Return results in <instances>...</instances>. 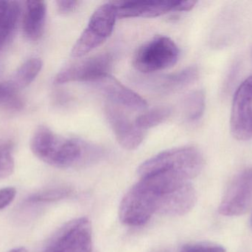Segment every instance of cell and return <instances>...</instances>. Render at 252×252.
I'll list each match as a JSON object with an SVG mask.
<instances>
[{"instance_id": "cell-1", "label": "cell", "mask_w": 252, "mask_h": 252, "mask_svg": "<svg viewBox=\"0 0 252 252\" xmlns=\"http://www.w3.org/2000/svg\"><path fill=\"white\" fill-rule=\"evenodd\" d=\"M32 153L49 165L70 168L91 163L100 156L99 149L80 139H66L39 126L31 141Z\"/></svg>"}, {"instance_id": "cell-2", "label": "cell", "mask_w": 252, "mask_h": 252, "mask_svg": "<svg viewBox=\"0 0 252 252\" xmlns=\"http://www.w3.org/2000/svg\"><path fill=\"white\" fill-rule=\"evenodd\" d=\"M204 159L201 152L193 146L174 148L160 152L139 166V177L158 172H168L186 180L197 177L202 171Z\"/></svg>"}, {"instance_id": "cell-3", "label": "cell", "mask_w": 252, "mask_h": 252, "mask_svg": "<svg viewBox=\"0 0 252 252\" xmlns=\"http://www.w3.org/2000/svg\"><path fill=\"white\" fill-rule=\"evenodd\" d=\"M118 19L115 1L105 3L93 13L88 25L72 47L71 55L81 58L96 47L101 45L109 38Z\"/></svg>"}, {"instance_id": "cell-4", "label": "cell", "mask_w": 252, "mask_h": 252, "mask_svg": "<svg viewBox=\"0 0 252 252\" xmlns=\"http://www.w3.org/2000/svg\"><path fill=\"white\" fill-rule=\"evenodd\" d=\"M179 56V48L171 38L157 36L137 49L133 65L142 73H152L173 66Z\"/></svg>"}, {"instance_id": "cell-5", "label": "cell", "mask_w": 252, "mask_h": 252, "mask_svg": "<svg viewBox=\"0 0 252 252\" xmlns=\"http://www.w3.org/2000/svg\"><path fill=\"white\" fill-rule=\"evenodd\" d=\"M156 211L157 195L139 181L123 198L120 219L127 226H142L156 214Z\"/></svg>"}, {"instance_id": "cell-6", "label": "cell", "mask_w": 252, "mask_h": 252, "mask_svg": "<svg viewBox=\"0 0 252 252\" xmlns=\"http://www.w3.org/2000/svg\"><path fill=\"white\" fill-rule=\"evenodd\" d=\"M92 246L90 220L81 217L62 227L43 252H91Z\"/></svg>"}, {"instance_id": "cell-7", "label": "cell", "mask_w": 252, "mask_h": 252, "mask_svg": "<svg viewBox=\"0 0 252 252\" xmlns=\"http://www.w3.org/2000/svg\"><path fill=\"white\" fill-rule=\"evenodd\" d=\"M113 66V57L109 53H101L80 61L63 68L55 78V84L95 82L105 75H109Z\"/></svg>"}, {"instance_id": "cell-8", "label": "cell", "mask_w": 252, "mask_h": 252, "mask_svg": "<svg viewBox=\"0 0 252 252\" xmlns=\"http://www.w3.org/2000/svg\"><path fill=\"white\" fill-rule=\"evenodd\" d=\"M252 207V167L235 176L228 186L219 213L222 216H239L245 214Z\"/></svg>"}, {"instance_id": "cell-9", "label": "cell", "mask_w": 252, "mask_h": 252, "mask_svg": "<svg viewBox=\"0 0 252 252\" xmlns=\"http://www.w3.org/2000/svg\"><path fill=\"white\" fill-rule=\"evenodd\" d=\"M231 132L235 139H252V75L235 92L231 113Z\"/></svg>"}, {"instance_id": "cell-10", "label": "cell", "mask_w": 252, "mask_h": 252, "mask_svg": "<svg viewBox=\"0 0 252 252\" xmlns=\"http://www.w3.org/2000/svg\"><path fill=\"white\" fill-rule=\"evenodd\" d=\"M105 113L117 140L124 149L133 150L140 146L145 139V131L139 129L121 109L112 104L106 105Z\"/></svg>"}, {"instance_id": "cell-11", "label": "cell", "mask_w": 252, "mask_h": 252, "mask_svg": "<svg viewBox=\"0 0 252 252\" xmlns=\"http://www.w3.org/2000/svg\"><path fill=\"white\" fill-rule=\"evenodd\" d=\"M196 201L195 188L188 182L171 192L157 195L156 214L184 216L193 208Z\"/></svg>"}, {"instance_id": "cell-12", "label": "cell", "mask_w": 252, "mask_h": 252, "mask_svg": "<svg viewBox=\"0 0 252 252\" xmlns=\"http://www.w3.org/2000/svg\"><path fill=\"white\" fill-rule=\"evenodd\" d=\"M94 83L100 92L110 101V104L115 106H121L133 110H143L148 107L143 98L127 88L110 74Z\"/></svg>"}, {"instance_id": "cell-13", "label": "cell", "mask_w": 252, "mask_h": 252, "mask_svg": "<svg viewBox=\"0 0 252 252\" xmlns=\"http://www.w3.org/2000/svg\"><path fill=\"white\" fill-rule=\"evenodd\" d=\"M198 68L190 66L174 73L145 78L142 81V84L154 93L167 94L179 91L190 85L198 79Z\"/></svg>"}, {"instance_id": "cell-14", "label": "cell", "mask_w": 252, "mask_h": 252, "mask_svg": "<svg viewBox=\"0 0 252 252\" xmlns=\"http://www.w3.org/2000/svg\"><path fill=\"white\" fill-rule=\"evenodd\" d=\"M118 18H154L176 10L177 1L142 0L115 1Z\"/></svg>"}, {"instance_id": "cell-15", "label": "cell", "mask_w": 252, "mask_h": 252, "mask_svg": "<svg viewBox=\"0 0 252 252\" xmlns=\"http://www.w3.org/2000/svg\"><path fill=\"white\" fill-rule=\"evenodd\" d=\"M47 7L44 1H27L23 31L28 39L36 41L44 33Z\"/></svg>"}, {"instance_id": "cell-16", "label": "cell", "mask_w": 252, "mask_h": 252, "mask_svg": "<svg viewBox=\"0 0 252 252\" xmlns=\"http://www.w3.org/2000/svg\"><path fill=\"white\" fill-rule=\"evenodd\" d=\"M19 12L20 9L17 1L0 0V48L14 30Z\"/></svg>"}, {"instance_id": "cell-17", "label": "cell", "mask_w": 252, "mask_h": 252, "mask_svg": "<svg viewBox=\"0 0 252 252\" xmlns=\"http://www.w3.org/2000/svg\"><path fill=\"white\" fill-rule=\"evenodd\" d=\"M42 68V62L38 58L28 59L17 70L12 82L19 89L25 88L36 78Z\"/></svg>"}, {"instance_id": "cell-18", "label": "cell", "mask_w": 252, "mask_h": 252, "mask_svg": "<svg viewBox=\"0 0 252 252\" xmlns=\"http://www.w3.org/2000/svg\"><path fill=\"white\" fill-rule=\"evenodd\" d=\"M171 114L172 108L170 107H156L141 114L135 119L134 122L139 129L146 131L167 121Z\"/></svg>"}, {"instance_id": "cell-19", "label": "cell", "mask_w": 252, "mask_h": 252, "mask_svg": "<svg viewBox=\"0 0 252 252\" xmlns=\"http://www.w3.org/2000/svg\"><path fill=\"white\" fill-rule=\"evenodd\" d=\"M185 118L189 122H195L202 117L205 109V94L203 90L191 92L183 102Z\"/></svg>"}, {"instance_id": "cell-20", "label": "cell", "mask_w": 252, "mask_h": 252, "mask_svg": "<svg viewBox=\"0 0 252 252\" xmlns=\"http://www.w3.org/2000/svg\"><path fill=\"white\" fill-rule=\"evenodd\" d=\"M19 89L10 81L0 82V108L17 110L22 107Z\"/></svg>"}, {"instance_id": "cell-21", "label": "cell", "mask_w": 252, "mask_h": 252, "mask_svg": "<svg viewBox=\"0 0 252 252\" xmlns=\"http://www.w3.org/2000/svg\"><path fill=\"white\" fill-rule=\"evenodd\" d=\"M72 193V189L71 188L67 186H58L32 194L28 198V201L32 204L54 202L68 198Z\"/></svg>"}, {"instance_id": "cell-22", "label": "cell", "mask_w": 252, "mask_h": 252, "mask_svg": "<svg viewBox=\"0 0 252 252\" xmlns=\"http://www.w3.org/2000/svg\"><path fill=\"white\" fill-rule=\"evenodd\" d=\"M15 164L10 146H0V180L8 177L14 171Z\"/></svg>"}, {"instance_id": "cell-23", "label": "cell", "mask_w": 252, "mask_h": 252, "mask_svg": "<svg viewBox=\"0 0 252 252\" xmlns=\"http://www.w3.org/2000/svg\"><path fill=\"white\" fill-rule=\"evenodd\" d=\"M226 249L216 244H188L184 246L181 252H226Z\"/></svg>"}, {"instance_id": "cell-24", "label": "cell", "mask_w": 252, "mask_h": 252, "mask_svg": "<svg viewBox=\"0 0 252 252\" xmlns=\"http://www.w3.org/2000/svg\"><path fill=\"white\" fill-rule=\"evenodd\" d=\"M79 1L76 0H58L56 1V7L58 11L62 15L69 14L75 11L78 7Z\"/></svg>"}, {"instance_id": "cell-25", "label": "cell", "mask_w": 252, "mask_h": 252, "mask_svg": "<svg viewBox=\"0 0 252 252\" xmlns=\"http://www.w3.org/2000/svg\"><path fill=\"white\" fill-rule=\"evenodd\" d=\"M16 190L13 187H6L0 189V210L7 207L14 200Z\"/></svg>"}, {"instance_id": "cell-26", "label": "cell", "mask_w": 252, "mask_h": 252, "mask_svg": "<svg viewBox=\"0 0 252 252\" xmlns=\"http://www.w3.org/2000/svg\"><path fill=\"white\" fill-rule=\"evenodd\" d=\"M197 1L195 0H188V1H177L176 6V11H189L192 10Z\"/></svg>"}, {"instance_id": "cell-27", "label": "cell", "mask_w": 252, "mask_h": 252, "mask_svg": "<svg viewBox=\"0 0 252 252\" xmlns=\"http://www.w3.org/2000/svg\"><path fill=\"white\" fill-rule=\"evenodd\" d=\"M9 252H28L27 251L26 249L23 248V247H20V248L14 249V250H10Z\"/></svg>"}, {"instance_id": "cell-28", "label": "cell", "mask_w": 252, "mask_h": 252, "mask_svg": "<svg viewBox=\"0 0 252 252\" xmlns=\"http://www.w3.org/2000/svg\"><path fill=\"white\" fill-rule=\"evenodd\" d=\"M251 226L252 228V218H251Z\"/></svg>"}, {"instance_id": "cell-29", "label": "cell", "mask_w": 252, "mask_h": 252, "mask_svg": "<svg viewBox=\"0 0 252 252\" xmlns=\"http://www.w3.org/2000/svg\"><path fill=\"white\" fill-rule=\"evenodd\" d=\"M168 252V251H164V252Z\"/></svg>"}]
</instances>
